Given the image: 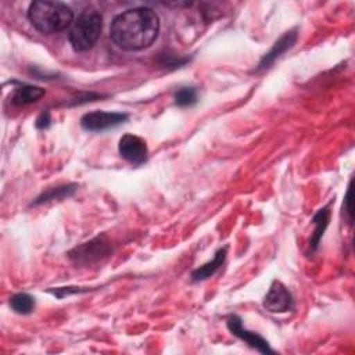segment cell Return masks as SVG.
Instances as JSON below:
<instances>
[{
  "label": "cell",
  "instance_id": "1",
  "mask_svg": "<svg viewBox=\"0 0 355 355\" xmlns=\"http://www.w3.org/2000/svg\"><path fill=\"white\" fill-rule=\"evenodd\" d=\"M159 18L150 7L129 8L116 15L110 28L111 40L122 50L137 51L150 47L158 37Z\"/></svg>",
  "mask_w": 355,
  "mask_h": 355
},
{
  "label": "cell",
  "instance_id": "2",
  "mask_svg": "<svg viewBox=\"0 0 355 355\" xmlns=\"http://www.w3.org/2000/svg\"><path fill=\"white\" fill-rule=\"evenodd\" d=\"M28 19L39 32L53 35L73 24V11L61 1L37 0L29 6Z\"/></svg>",
  "mask_w": 355,
  "mask_h": 355
},
{
  "label": "cell",
  "instance_id": "3",
  "mask_svg": "<svg viewBox=\"0 0 355 355\" xmlns=\"http://www.w3.org/2000/svg\"><path fill=\"white\" fill-rule=\"evenodd\" d=\"M103 28V17L94 7H86L73 21L69 31V43L76 51L90 50L98 40Z\"/></svg>",
  "mask_w": 355,
  "mask_h": 355
},
{
  "label": "cell",
  "instance_id": "4",
  "mask_svg": "<svg viewBox=\"0 0 355 355\" xmlns=\"http://www.w3.org/2000/svg\"><path fill=\"white\" fill-rule=\"evenodd\" d=\"M128 119V114L123 112H107L93 111L80 118V126L89 132H103L123 123Z\"/></svg>",
  "mask_w": 355,
  "mask_h": 355
},
{
  "label": "cell",
  "instance_id": "5",
  "mask_svg": "<svg viewBox=\"0 0 355 355\" xmlns=\"http://www.w3.org/2000/svg\"><path fill=\"white\" fill-rule=\"evenodd\" d=\"M118 150L121 157L129 164L139 166L147 161V144L146 141L135 135H123L119 140Z\"/></svg>",
  "mask_w": 355,
  "mask_h": 355
},
{
  "label": "cell",
  "instance_id": "6",
  "mask_svg": "<svg viewBox=\"0 0 355 355\" xmlns=\"http://www.w3.org/2000/svg\"><path fill=\"white\" fill-rule=\"evenodd\" d=\"M226 324H227V329L230 330L232 334H234V336L239 337L240 340L245 341L250 347L258 349V351L262 352V354H272V352H273V349L269 347L268 341H266L262 336H259L258 333L247 330V329L243 326V322H241V319H240L237 315H230V316H227Z\"/></svg>",
  "mask_w": 355,
  "mask_h": 355
},
{
  "label": "cell",
  "instance_id": "7",
  "mask_svg": "<svg viewBox=\"0 0 355 355\" xmlns=\"http://www.w3.org/2000/svg\"><path fill=\"white\" fill-rule=\"evenodd\" d=\"M293 305H294V301L288 288L283 283L275 280L263 298L265 309L273 313H282V312L290 311Z\"/></svg>",
  "mask_w": 355,
  "mask_h": 355
},
{
  "label": "cell",
  "instance_id": "8",
  "mask_svg": "<svg viewBox=\"0 0 355 355\" xmlns=\"http://www.w3.org/2000/svg\"><path fill=\"white\" fill-rule=\"evenodd\" d=\"M110 252L108 243L104 237H97L89 243H85L69 252V258L76 263H92L101 259Z\"/></svg>",
  "mask_w": 355,
  "mask_h": 355
},
{
  "label": "cell",
  "instance_id": "9",
  "mask_svg": "<svg viewBox=\"0 0 355 355\" xmlns=\"http://www.w3.org/2000/svg\"><path fill=\"white\" fill-rule=\"evenodd\" d=\"M295 42H297V31L295 29L283 33L280 36V39L275 42L272 49L261 58V61L257 65L254 72H261L263 69H268L280 55H283L287 50H290L295 44Z\"/></svg>",
  "mask_w": 355,
  "mask_h": 355
},
{
  "label": "cell",
  "instance_id": "10",
  "mask_svg": "<svg viewBox=\"0 0 355 355\" xmlns=\"http://www.w3.org/2000/svg\"><path fill=\"white\" fill-rule=\"evenodd\" d=\"M226 252H227V247L219 248L209 262L201 265L200 268H197L191 272V280L193 282H201V280H205V279L211 277L223 265L225 258H226Z\"/></svg>",
  "mask_w": 355,
  "mask_h": 355
},
{
  "label": "cell",
  "instance_id": "11",
  "mask_svg": "<svg viewBox=\"0 0 355 355\" xmlns=\"http://www.w3.org/2000/svg\"><path fill=\"white\" fill-rule=\"evenodd\" d=\"M46 93L44 89L33 85H21L18 86L11 97V103L14 105H28L32 103H36L40 97H43Z\"/></svg>",
  "mask_w": 355,
  "mask_h": 355
},
{
  "label": "cell",
  "instance_id": "12",
  "mask_svg": "<svg viewBox=\"0 0 355 355\" xmlns=\"http://www.w3.org/2000/svg\"><path fill=\"white\" fill-rule=\"evenodd\" d=\"M329 219H330V209H329V205L327 207H323L322 209L318 211V214L313 216L312 222L315 225V230H313V234L311 236V240H309V248L311 251H315L319 245V241L329 225Z\"/></svg>",
  "mask_w": 355,
  "mask_h": 355
},
{
  "label": "cell",
  "instance_id": "13",
  "mask_svg": "<svg viewBox=\"0 0 355 355\" xmlns=\"http://www.w3.org/2000/svg\"><path fill=\"white\" fill-rule=\"evenodd\" d=\"M76 189H78V186L75 183H68V184L47 189L32 202V205H39V204L49 202L53 200H64L67 197H71L76 191Z\"/></svg>",
  "mask_w": 355,
  "mask_h": 355
},
{
  "label": "cell",
  "instance_id": "14",
  "mask_svg": "<svg viewBox=\"0 0 355 355\" xmlns=\"http://www.w3.org/2000/svg\"><path fill=\"white\" fill-rule=\"evenodd\" d=\"M10 306L19 315H28L35 309V298L26 293H18L10 298Z\"/></svg>",
  "mask_w": 355,
  "mask_h": 355
},
{
  "label": "cell",
  "instance_id": "15",
  "mask_svg": "<svg viewBox=\"0 0 355 355\" xmlns=\"http://www.w3.org/2000/svg\"><path fill=\"white\" fill-rule=\"evenodd\" d=\"M175 103L176 105L184 108V107H191L197 103V92L191 86H183L178 89L175 93Z\"/></svg>",
  "mask_w": 355,
  "mask_h": 355
},
{
  "label": "cell",
  "instance_id": "16",
  "mask_svg": "<svg viewBox=\"0 0 355 355\" xmlns=\"http://www.w3.org/2000/svg\"><path fill=\"white\" fill-rule=\"evenodd\" d=\"M50 122H51V116H50V112L49 111H42L39 114V116L36 118V128L37 129H47L50 126Z\"/></svg>",
  "mask_w": 355,
  "mask_h": 355
},
{
  "label": "cell",
  "instance_id": "17",
  "mask_svg": "<svg viewBox=\"0 0 355 355\" xmlns=\"http://www.w3.org/2000/svg\"><path fill=\"white\" fill-rule=\"evenodd\" d=\"M344 211L348 215V220H352V201H351V184L348 186V190L345 193V198H344Z\"/></svg>",
  "mask_w": 355,
  "mask_h": 355
}]
</instances>
